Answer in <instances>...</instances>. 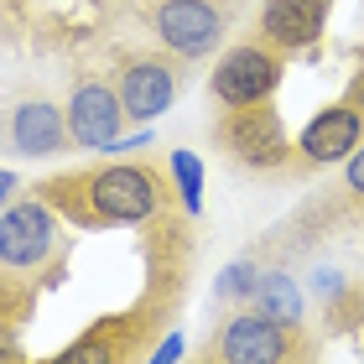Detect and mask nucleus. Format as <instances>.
<instances>
[{"label": "nucleus", "mask_w": 364, "mask_h": 364, "mask_svg": "<svg viewBox=\"0 0 364 364\" xmlns=\"http://www.w3.org/2000/svg\"><path fill=\"white\" fill-rule=\"evenodd\" d=\"M37 198H47L58 213H68L84 229H114L156 219L167 208V182L141 161H114V167L63 172L53 182H37Z\"/></svg>", "instance_id": "f257e3e1"}, {"label": "nucleus", "mask_w": 364, "mask_h": 364, "mask_svg": "<svg viewBox=\"0 0 364 364\" xmlns=\"http://www.w3.org/2000/svg\"><path fill=\"white\" fill-rule=\"evenodd\" d=\"M151 37L177 58H208L229 37V0H146L141 6Z\"/></svg>", "instance_id": "f03ea898"}, {"label": "nucleus", "mask_w": 364, "mask_h": 364, "mask_svg": "<svg viewBox=\"0 0 364 364\" xmlns=\"http://www.w3.org/2000/svg\"><path fill=\"white\" fill-rule=\"evenodd\" d=\"M63 229H58V208L47 198H21L16 208L0 213V271L11 276H42L47 260H63Z\"/></svg>", "instance_id": "7ed1b4c3"}, {"label": "nucleus", "mask_w": 364, "mask_h": 364, "mask_svg": "<svg viewBox=\"0 0 364 364\" xmlns=\"http://www.w3.org/2000/svg\"><path fill=\"white\" fill-rule=\"evenodd\" d=\"M208 359H224V364H281V359H296L307 354V343L296 338L291 323L271 318L260 307H240L219 323V333L208 338Z\"/></svg>", "instance_id": "20e7f679"}, {"label": "nucleus", "mask_w": 364, "mask_h": 364, "mask_svg": "<svg viewBox=\"0 0 364 364\" xmlns=\"http://www.w3.org/2000/svg\"><path fill=\"white\" fill-rule=\"evenodd\" d=\"M287 78V53H276L271 42H240L213 63V78H208V94L219 109H240V105H260L271 99Z\"/></svg>", "instance_id": "39448f33"}, {"label": "nucleus", "mask_w": 364, "mask_h": 364, "mask_svg": "<svg viewBox=\"0 0 364 364\" xmlns=\"http://www.w3.org/2000/svg\"><path fill=\"white\" fill-rule=\"evenodd\" d=\"M182 78H188V58L167 53V47L161 53H130L120 63V73H114V89H120V105L130 114V125L156 120L182 94Z\"/></svg>", "instance_id": "423d86ee"}, {"label": "nucleus", "mask_w": 364, "mask_h": 364, "mask_svg": "<svg viewBox=\"0 0 364 364\" xmlns=\"http://www.w3.org/2000/svg\"><path fill=\"white\" fill-rule=\"evenodd\" d=\"M213 141H219L235 161L260 167V172H271V167H281V161L291 156L287 125H281V114H276L271 99H260V105H240V109H224Z\"/></svg>", "instance_id": "0eeeda50"}, {"label": "nucleus", "mask_w": 364, "mask_h": 364, "mask_svg": "<svg viewBox=\"0 0 364 364\" xmlns=\"http://www.w3.org/2000/svg\"><path fill=\"white\" fill-rule=\"evenodd\" d=\"M68 130L78 151H99V146H114L120 130L130 125V114L120 105V89L105 84V78H78L68 89Z\"/></svg>", "instance_id": "6e6552de"}, {"label": "nucleus", "mask_w": 364, "mask_h": 364, "mask_svg": "<svg viewBox=\"0 0 364 364\" xmlns=\"http://www.w3.org/2000/svg\"><path fill=\"white\" fill-rule=\"evenodd\" d=\"M6 141H11V151H21V156H63V151H78L73 130H68V109L53 105L47 94H21L6 109Z\"/></svg>", "instance_id": "1a4fd4ad"}, {"label": "nucleus", "mask_w": 364, "mask_h": 364, "mask_svg": "<svg viewBox=\"0 0 364 364\" xmlns=\"http://www.w3.org/2000/svg\"><path fill=\"white\" fill-rule=\"evenodd\" d=\"M359 141H364V109L338 99V105H323L302 125L296 156H302V167H328V161H349Z\"/></svg>", "instance_id": "9d476101"}, {"label": "nucleus", "mask_w": 364, "mask_h": 364, "mask_svg": "<svg viewBox=\"0 0 364 364\" xmlns=\"http://www.w3.org/2000/svg\"><path fill=\"white\" fill-rule=\"evenodd\" d=\"M328 21V0H266L260 6V42H271L276 53H302L318 42Z\"/></svg>", "instance_id": "9b49d317"}, {"label": "nucleus", "mask_w": 364, "mask_h": 364, "mask_svg": "<svg viewBox=\"0 0 364 364\" xmlns=\"http://www.w3.org/2000/svg\"><path fill=\"white\" fill-rule=\"evenodd\" d=\"M250 307L271 312V318L302 328V287L287 276V271H260L255 276V291H250Z\"/></svg>", "instance_id": "f8f14e48"}, {"label": "nucleus", "mask_w": 364, "mask_h": 364, "mask_svg": "<svg viewBox=\"0 0 364 364\" xmlns=\"http://www.w3.org/2000/svg\"><path fill=\"white\" fill-rule=\"evenodd\" d=\"M172 177H177V198H182V208H198V198H203V167H198V156L193 151H172Z\"/></svg>", "instance_id": "ddd939ff"}, {"label": "nucleus", "mask_w": 364, "mask_h": 364, "mask_svg": "<svg viewBox=\"0 0 364 364\" xmlns=\"http://www.w3.org/2000/svg\"><path fill=\"white\" fill-rule=\"evenodd\" d=\"M255 260H240V266H229L219 281H213V296H219V302H245V296L255 291Z\"/></svg>", "instance_id": "4468645a"}, {"label": "nucleus", "mask_w": 364, "mask_h": 364, "mask_svg": "<svg viewBox=\"0 0 364 364\" xmlns=\"http://www.w3.org/2000/svg\"><path fill=\"white\" fill-rule=\"evenodd\" d=\"M343 188H349L354 198H364V141L354 146V156L343 161Z\"/></svg>", "instance_id": "2eb2a0df"}, {"label": "nucleus", "mask_w": 364, "mask_h": 364, "mask_svg": "<svg viewBox=\"0 0 364 364\" xmlns=\"http://www.w3.org/2000/svg\"><path fill=\"white\" fill-rule=\"evenodd\" d=\"M343 99L364 109V53H359V68H354V78H349V94H343Z\"/></svg>", "instance_id": "dca6fc26"}]
</instances>
